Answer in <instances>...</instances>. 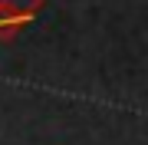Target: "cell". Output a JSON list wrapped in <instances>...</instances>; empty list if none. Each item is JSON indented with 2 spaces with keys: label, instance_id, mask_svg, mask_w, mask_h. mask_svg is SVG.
Segmentation results:
<instances>
[{
  "label": "cell",
  "instance_id": "obj_1",
  "mask_svg": "<svg viewBox=\"0 0 148 145\" xmlns=\"http://www.w3.org/2000/svg\"><path fill=\"white\" fill-rule=\"evenodd\" d=\"M43 3L46 0H0V13H7V16H20V20H36L40 10H43Z\"/></svg>",
  "mask_w": 148,
  "mask_h": 145
}]
</instances>
